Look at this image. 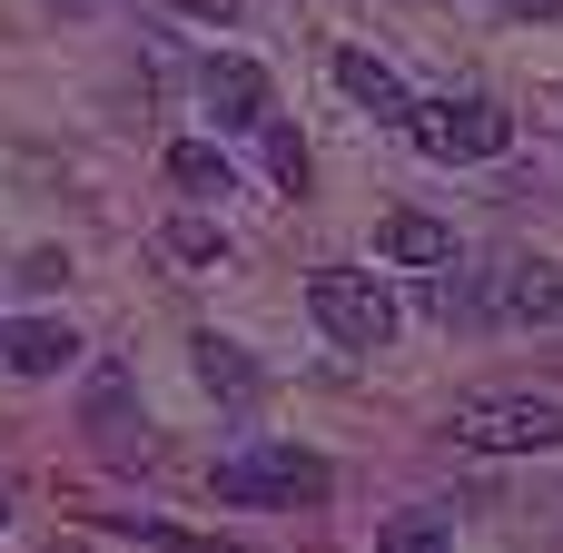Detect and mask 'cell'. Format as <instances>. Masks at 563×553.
Segmentation results:
<instances>
[{
    "label": "cell",
    "instance_id": "6da1fadb",
    "mask_svg": "<svg viewBox=\"0 0 563 553\" xmlns=\"http://www.w3.org/2000/svg\"><path fill=\"white\" fill-rule=\"evenodd\" d=\"M208 495H218V505H247V515H257V505H287V515H297V505H327V495H336V465L307 455V445H238V455L208 465Z\"/></svg>",
    "mask_w": 563,
    "mask_h": 553
},
{
    "label": "cell",
    "instance_id": "7a4b0ae2",
    "mask_svg": "<svg viewBox=\"0 0 563 553\" xmlns=\"http://www.w3.org/2000/svg\"><path fill=\"white\" fill-rule=\"evenodd\" d=\"M445 445H465V455H544V445H563V406L554 396H465L445 416Z\"/></svg>",
    "mask_w": 563,
    "mask_h": 553
},
{
    "label": "cell",
    "instance_id": "3957f363",
    "mask_svg": "<svg viewBox=\"0 0 563 553\" xmlns=\"http://www.w3.org/2000/svg\"><path fill=\"white\" fill-rule=\"evenodd\" d=\"M307 317H317L336 346H356V356H376V346L396 336V297H386V277H366V267H317V277H307Z\"/></svg>",
    "mask_w": 563,
    "mask_h": 553
},
{
    "label": "cell",
    "instance_id": "277c9868",
    "mask_svg": "<svg viewBox=\"0 0 563 553\" xmlns=\"http://www.w3.org/2000/svg\"><path fill=\"white\" fill-rule=\"evenodd\" d=\"M406 139H416L426 158L465 168V158H505V148H515V119H505L495 99H416Z\"/></svg>",
    "mask_w": 563,
    "mask_h": 553
},
{
    "label": "cell",
    "instance_id": "5b68a950",
    "mask_svg": "<svg viewBox=\"0 0 563 553\" xmlns=\"http://www.w3.org/2000/svg\"><path fill=\"white\" fill-rule=\"evenodd\" d=\"M198 99H208V119H218V129H267V119H277L267 69H257V59H238V49H218V59L198 69Z\"/></svg>",
    "mask_w": 563,
    "mask_h": 553
},
{
    "label": "cell",
    "instance_id": "8992f818",
    "mask_svg": "<svg viewBox=\"0 0 563 553\" xmlns=\"http://www.w3.org/2000/svg\"><path fill=\"white\" fill-rule=\"evenodd\" d=\"M69 356H79V336H69L59 317H10V327H0V366H10V376H59Z\"/></svg>",
    "mask_w": 563,
    "mask_h": 553
},
{
    "label": "cell",
    "instance_id": "52a82bcc",
    "mask_svg": "<svg viewBox=\"0 0 563 553\" xmlns=\"http://www.w3.org/2000/svg\"><path fill=\"white\" fill-rule=\"evenodd\" d=\"M485 317H534V327H554L563 317V277L544 257H505V287L485 297Z\"/></svg>",
    "mask_w": 563,
    "mask_h": 553
},
{
    "label": "cell",
    "instance_id": "ba28073f",
    "mask_svg": "<svg viewBox=\"0 0 563 553\" xmlns=\"http://www.w3.org/2000/svg\"><path fill=\"white\" fill-rule=\"evenodd\" d=\"M336 89H346L356 109H376V119H396V129L416 119V99H406V79H396V69H386L376 49H336Z\"/></svg>",
    "mask_w": 563,
    "mask_h": 553
},
{
    "label": "cell",
    "instance_id": "9c48e42d",
    "mask_svg": "<svg viewBox=\"0 0 563 553\" xmlns=\"http://www.w3.org/2000/svg\"><path fill=\"white\" fill-rule=\"evenodd\" d=\"M376 247H386L396 267H455V228H445V218H416V208H396V218L376 228Z\"/></svg>",
    "mask_w": 563,
    "mask_h": 553
},
{
    "label": "cell",
    "instance_id": "30bf717a",
    "mask_svg": "<svg viewBox=\"0 0 563 553\" xmlns=\"http://www.w3.org/2000/svg\"><path fill=\"white\" fill-rule=\"evenodd\" d=\"M376 553H455V515L445 505H406L376 524Z\"/></svg>",
    "mask_w": 563,
    "mask_h": 553
},
{
    "label": "cell",
    "instance_id": "8fae6325",
    "mask_svg": "<svg viewBox=\"0 0 563 553\" xmlns=\"http://www.w3.org/2000/svg\"><path fill=\"white\" fill-rule=\"evenodd\" d=\"M168 188H188V198H228L238 178H228V158H218L208 139H178V148H168Z\"/></svg>",
    "mask_w": 563,
    "mask_h": 553
},
{
    "label": "cell",
    "instance_id": "7c38bea8",
    "mask_svg": "<svg viewBox=\"0 0 563 553\" xmlns=\"http://www.w3.org/2000/svg\"><path fill=\"white\" fill-rule=\"evenodd\" d=\"M198 376H208V396H257V366H247V346H228V336H198Z\"/></svg>",
    "mask_w": 563,
    "mask_h": 553
},
{
    "label": "cell",
    "instance_id": "4fadbf2b",
    "mask_svg": "<svg viewBox=\"0 0 563 553\" xmlns=\"http://www.w3.org/2000/svg\"><path fill=\"white\" fill-rule=\"evenodd\" d=\"M89 435H99L109 455L129 445V376H119V366H99V376H89Z\"/></svg>",
    "mask_w": 563,
    "mask_h": 553
},
{
    "label": "cell",
    "instance_id": "5bb4252c",
    "mask_svg": "<svg viewBox=\"0 0 563 553\" xmlns=\"http://www.w3.org/2000/svg\"><path fill=\"white\" fill-rule=\"evenodd\" d=\"M168 257H188V267H218V257H228V237H218L208 218H168Z\"/></svg>",
    "mask_w": 563,
    "mask_h": 553
},
{
    "label": "cell",
    "instance_id": "9a60e30c",
    "mask_svg": "<svg viewBox=\"0 0 563 553\" xmlns=\"http://www.w3.org/2000/svg\"><path fill=\"white\" fill-rule=\"evenodd\" d=\"M119 534H148V544H168V553H238V544H218V534H178V524H148V515H109Z\"/></svg>",
    "mask_w": 563,
    "mask_h": 553
},
{
    "label": "cell",
    "instance_id": "2e32d148",
    "mask_svg": "<svg viewBox=\"0 0 563 553\" xmlns=\"http://www.w3.org/2000/svg\"><path fill=\"white\" fill-rule=\"evenodd\" d=\"M257 139H267V168H277V188H307V148H297V139H287L277 119H267Z\"/></svg>",
    "mask_w": 563,
    "mask_h": 553
},
{
    "label": "cell",
    "instance_id": "e0dca14e",
    "mask_svg": "<svg viewBox=\"0 0 563 553\" xmlns=\"http://www.w3.org/2000/svg\"><path fill=\"white\" fill-rule=\"evenodd\" d=\"M168 10H188V20H208V30H228V20H238L247 0H168Z\"/></svg>",
    "mask_w": 563,
    "mask_h": 553
},
{
    "label": "cell",
    "instance_id": "ac0fdd59",
    "mask_svg": "<svg viewBox=\"0 0 563 553\" xmlns=\"http://www.w3.org/2000/svg\"><path fill=\"white\" fill-rule=\"evenodd\" d=\"M0 524H10V495H0Z\"/></svg>",
    "mask_w": 563,
    "mask_h": 553
}]
</instances>
